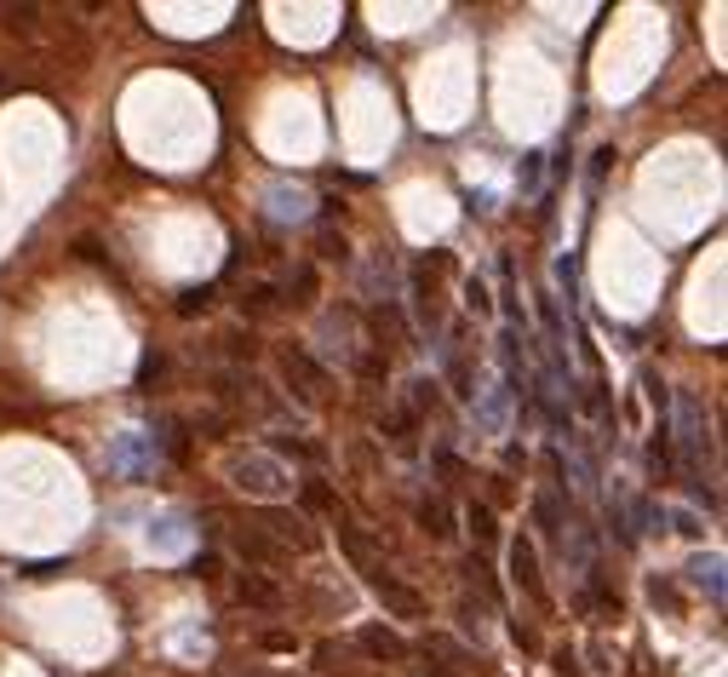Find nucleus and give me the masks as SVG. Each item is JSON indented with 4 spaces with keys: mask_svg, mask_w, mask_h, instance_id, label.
Here are the masks:
<instances>
[{
    "mask_svg": "<svg viewBox=\"0 0 728 677\" xmlns=\"http://www.w3.org/2000/svg\"><path fill=\"white\" fill-rule=\"evenodd\" d=\"M470 419H476V431H482V437H505V425H511V391L505 385H488L482 403H470Z\"/></svg>",
    "mask_w": 728,
    "mask_h": 677,
    "instance_id": "obj_9",
    "label": "nucleus"
},
{
    "mask_svg": "<svg viewBox=\"0 0 728 677\" xmlns=\"http://www.w3.org/2000/svg\"><path fill=\"white\" fill-rule=\"evenodd\" d=\"M539 179H545V149H534V156H528V161H522V167H516V184H522V190H528V195L539 190Z\"/></svg>",
    "mask_w": 728,
    "mask_h": 677,
    "instance_id": "obj_16",
    "label": "nucleus"
},
{
    "mask_svg": "<svg viewBox=\"0 0 728 677\" xmlns=\"http://www.w3.org/2000/svg\"><path fill=\"white\" fill-rule=\"evenodd\" d=\"M465 298H470V311L493 316V298H488V282H482V275H465Z\"/></svg>",
    "mask_w": 728,
    "mask_h": 677,
    "instance_id": "obj_17",
    "label": "nucleus"
},
{
    "mask_svg": "<svg viewBox=\"0 0 728 677\" xmlns=\"http://www.w3.org/2000/svg\"><path fill=\"white\" fill-rule=\"evenodd\" d=\"M236 557L247 563V574H259V568H282V563H293L282 545H275L270 534H259V529H236Z\"/></svg>",
    "mask_w": 728,
    "mask_h": 677,
    "instance_id": "obj_7",
    "label": "nucleus"
},
{
    "mask_svg": "<svg viewBox=\"0 0 728 677\" xmlns=\"http://www.w3.org/2000/svg\"><path fill=\"white\" fill-rule=\"evenodd\" d=\"M264 454L270 460H305V465H328V448H316V442H305V437H293V431H270V442H264Z\"/></svg>",
    "mask_w": 728,
    "mask_h": 677,
    "instance_id": "obj_12",
    "label": "nucleus"
},
{
    "mask_svg": "<svg viewBox=\"0 0 728 677\" xmlns=\"http://www.w3.org/2000/svg\"><path fill=\"white\" fill-rule=\"evenodd\" d=\"M333 534H339V551H344V563L362 574V586L385 603L390 620H424L431 614V603H424V591L413 580H401V574L373 551V534L362 529V522H350L344 511H333Z\"/></svg>",
    "mask_w": 728,
    "mask_h": 677,
    "instance_id": "obj_1",
    "label": "nucleus"
},
{
    "mask_svg": "<svg viewBox=\"0 0 728 677\" xmlns=\"http://www.w3.org/2000/svg\"><path fill=\"white\" fill-rule=\"evenodd\" d=\"M230 476H236V488H241V494H253V499H259V506H282V499L293 494V483H298V476H293L282 460H270L264 448H259V454L230 460Z\"/></svg>",
    "mask_w": 728,
    "mask_h": 677,
    "instance_id": "obj_2",
    "label": "nucleus"
},
{
    "mask_svg": "<svg viewBox=\"0 0 728 677\" xmlns=\"http://www.w3.org/2000/svg\"><path fill=\"white\" fill-rule=\"evenodd\" d=\"M282 380L293 385V396H298L305 408H321V403H328V391H333L328 362H316L305 345H287V350H282Z\"/></svg>",
    "mask_w": 728,
    "mask_h": 677,
    "instance_id": "obj_4",
    "label": "nucleus"
},
{
    "mask_svg": "<svg viewBox=\"0 0 728 677\" xmlns=\"http://www.w3.org/2000/svg\"><path fill=\"white\" fill-rule=\"evenodd\" d=\"M259 648H275V655H287V648H298V637H293V632H264Z\"/></svg>",
    "mask_w": 728,
    "mask_h": 677,
    "instance_id": "obj_18",
    "label": "nucleus"
},
{
    "mask_svg": "<svg viewBox=\"0 0 728 677\" xmlns=\"http://www.w3.org/2000/svg\"><path fill=\"white\" fill-rule=\"evenodd\" d=\"M396 264H390V253H373L367 259V275H362V298H373V305H396Z\"/></svg>",
    "mask_w": 728,
    "mask_h": 677,
    "instance_id": "obj_11",
    "label": "nucleus"
},
{
    "mask_svg": "<svg viewBox=\"0 0 728 677\" xmlns=\"http://www.w3.org/2000/svg\"><path fill=\"white\" fill-rule=\"evenodd\" d=\"M683 580L699 597H712V609H723V557H717V551H694L689 568H683Z\"/></svg>",
    "mask_w": 728,
    "mask_h": 677,
    "instance_id": "obj_10",
    "label": "nucleus"
},
{
    "mask_svg": "<svg viewBox=\"0 0 728 677\" xmlns=\"http://www.w3.org/2000/svg\"><path fill=\"white\" fill-rule=\"evenodd\" d=\"M236 603L241 609H259V614H282L287 609V591L270 586L264 574H236Z\"/></svg>",
    "mask_w": 728,
    "mask_h": 677,
    "instance_id": "obj_8",
    "label": "nucleus"
},
{
    "mask_svg": "<svg viewBox=\"0 0 728 677\" xmlns=\"http://www.w3.org/2000/svg\"><path fill=\"white\" fill-rule=\"evenodd\" d=\"M419 529L431 534V540H454L459 529H454V506H447L442 494H424L419 499Z\"/></svg>",
    "mask_w": 728,
    "mask_h": 677,
    "instance_id": "obj_13",
    "label": "nucleus"
},
{
    "mask_svg": "<svg viewBox=\"0 0 728 677\" xmlns=\"http://www.w3.org/2000/svg\"><path fill=\"white\" fill-rule=\"evenodd\" d=\"M534 529H539L545 540H562V545H568V511L557 506V494H550V488L534 494Z\"/></svg>",
    "mask_w": 728,
    "mask_h": 677,
    "instance_id": "obj_14",
    "label": "nucleus"
},
{
    "mask_svg": "<svg viewBox=\"0 0 728 677\" xmlns=\"http://www.w3.org/2000/svg\"><path fill=\"white\" fill-rule=\"evenodd\" d=\"M253 529L270 534L275 545L287 551V557H293V551H310V545H316L310 517H305V511H287V506H259V511H253Z\"/></svg>",
    "mask_w": 728,
    "mask_h": 677,
    "instance_id": "obj_5",
    "label": "nucleus"
},
{
    "mask_svg": "<svg viewBox=\"0 0 728 677\" xmlns=\"http://www.w3.org/2000/svg\"><path fill=\"white\" fill-rule=\"evenodd\" d=\"M465 522L476 529V540H482V545H499V522H493V506H470V511H465Z\"/></svg>",
    "mask_w": 728,
    "mask_h": 677,
    "instance_id": "obj_15",
    "label": "nucleus"
},
{
    "mask_svg": "<svg viewBox=\"0 0 728 677\" xmlns=\"http://www.w3.org/2000/svg\"><path fill=\"white\" fill-rule=\"evenodd\" d=\"M505 568H511V580H516V591L528 597V603L545 614L550 609V586H545V568H539V540L522 529V534H511V545H505Z\"/></svg>",
    "mask_w": 728,
    "mask_h": 677,
    "instance_id": "obj_3",
    "label": "nucleus"
},
{
    "mask_svg": "<svg viewBox=\"0 0 728 677\" xmlns=\"http://www.w3.org/2000/svg\"><path fill=\"white\" fill-rule=\"evenodd\" d=\"M282 677H287V672H282Z\"/></svg>",
    "mask_w": 728,
    "mask_h": 677,
    "instance_id": "obj_19",
    "label": "nucleus"
},
{
    "mask_svg": "<svg viewBox=\"0 0 728 677\" xmlns=\"http://www.w3.org/2000/svg\"><path fill=\"white\" fill-rule=\"evenodd\" d=\"M356 648L367 661H408L413 643L396 632V625H356Z\"/></svg>",
    "mask_w": 728,
    "mask_h": 677,
    "instance_id": "obj_6",
    "label": "nucleus"
}]
</instances>
